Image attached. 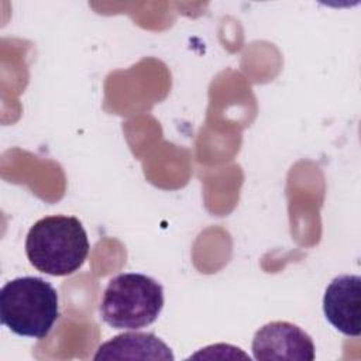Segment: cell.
<instances>
[{"instance_id": "6da1fadb", "label": "cell", "mask_w": 361, "mask_h": 361, "mask_svg": "<svg viewBox=\"0 0 361 361\" xmlns=\"http://www.w3.org/2000/svg\"><path fill=\"white\" fill-rule=\"evenodd\" d=\"M89 240L79 219L47 216L35 221L25 238V254L39 272L66 276L76 272L87 258Z\"/></svg>"}, {"instance_id": "7a4b0ae2", "label": "cell", "mask_w": 361, "mask_h": 361, "mask_svg": "<svg viewBox=\"0 0 361 361\" xmlns=\"http://www.w3.org/2000/svg\"><path fill=\"white\" fill-rule=\"evenodd\" d=\"M58 319V292L45 279L20 276L0 289V320L17 336L42 340Z\"/></svg>"}, {"instance_id": "3957f363", "label": "cell", "mask_w": 361, "mask_h": 361, "mask_svg": "<svg viewBox=\"0 0 361 361\" xmlns=\"http://www.w3.org/2000/svg\"><path fill=\"white\" fill-rule=\"evenodd\" d=\"M162 307V285L144 274L127 272L109 281L99 312L102 320L113 329L137 330L152 324Z\"/></svg>"}, {"instance_id": "277c9868", "label": "cell", "mask_w": 361, "mask_h": 361, "mask_svg": "<svg viewBox=\"0 0 361 361\" xmlns=\"http://www.w3.org/2000/svg\"><path fill=\"white\" fill-rule=\"evenodd\" d=\"M251 350L258 361H313L316 357L312 337L289 322H271L254 334Z\"/></svg>"}, {"instance_id": "5b68a950", "label": "cell", "mask_w": 361, "mask_h": 361, "mask_svg": "<svg viewBox=\"0 0 361 361\" xmlns=\"http://www.w3.org/2000/svg\"><path fill=\"white\" fill-rule=\"evenodd\" d=\"M323 312L336 330L358 337L361 334V278L358 275L336 276L326 288Z\"/></svg>"}, {"instance_id": "8992f818", "label": "cell", "mask_w": 361, "mask_h": 361, "mask_svg": "<svg viewBox=\"0 0 361 361\" xmlns=\"http://www.w3.org/2000/svg\"><path fill=\"white\" fill-rule=\"evenodd\" d=\"M94 361L99 360H161L173 361L171 348L155 334L142 331L121 333L99 345Z\"/></svg>"}]
</instances>
